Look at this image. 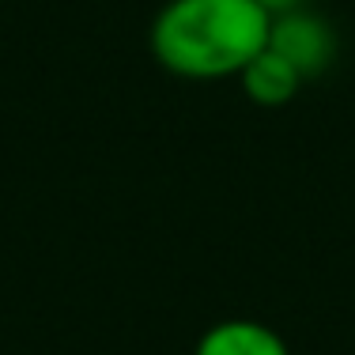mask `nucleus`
Masks as SVG:
<instances>
[{"label":"nucleus","mask_w":355,"mask_h":355,"mask_svg":"<svg viewBox=\"0 0 355 355\" xmlns=\"http://www.w3.org/2000/svg\"><path fill=\"white\" fill-rule=\"evenodd\" d=\"M272 15L257 0H171L155 15L151 53L185 80L239 76L268 46Z\"/></svg>","instance_id":"f257e3e1"},{"label":"nucleus","mask_w":355,"mask_h":355,"mask_svg":"<svg viewBox=\"0 0 355 355\" xmlns=\"http://www.w3.org/2000/svg\"><path fill=\"white\" fill-rule=\"evenodd\" d=\"M268 46L291 61L299 76H318L329 69L336 53V38L329 31V23L314 12H302V8H291V12L272 15V31H268Z\"/></svg>","instance_id":"f03ea898"},{"label":"nucleus","mask_w":355,"mask_h":355,"mask_svg":"<svg viewBox=\"0 0 355 355\" xmlns=\"http://www.w3.org/2000/svg\"><path fill=\"white\" fill-rule=\"evenodd\" d=\"M193 355H291V352H287L284 336L276 329L250 318H231L208 329L197 340Z\"/></svg>","instance_id":"7ed1b4c3"},{"label":"nucleus","mask_w":355,"mask_h":355,"mask_svg":"<svg viewBox=\"0 0 355 355\" xmlns=\"http://www.w3.org/2000/svg\"><path fill=\"white\" fill-rule=\"evenodd\" d=\"M239 80H242V91H246L253 103L268 106V110H272V106H287L295 95H299V87H302L299 69H295L291 61H284L272 46L261 49L246 69L239 72Z\"/></svg>","instance_id":"20e7f679"},{"label":"nucleus","mask_w":355,"mask_h":355,"mask_svg":"<svg viewBox=\"0 0 355 355\" xmlns=\"http://www.w3.org/2000/svg\"><path fill=\"white\" fill-rule=\"evenodd\" d=\"M261 8H265L268 15H280V12H291V8H299V0H257Z\"/></svg>","instance_id":"39448f33"}]
</instances>
